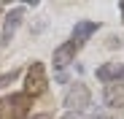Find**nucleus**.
<instances>
[{"label":"nucleus","instance_id":"obj_1","mask_svg":"<svg viewBox=\"0 0 124 119\" xmlns=\"http://www.w3.org/2000/svg\"><path fill=\"white\" fill-rule=\"evenodd\" d=\"M32 97L24 92H11L0 97V119H30Z\"/></svg>","mask_w":124,"mask_h":119},{"label":"nucleus","instance_id":"obj_2","mask_svg":"<svg viewBox=\"0 0 124 119\" xmlns=\"http://www.w3.org/2000/svg\"><path fill=\"white\" fill-rule=\"evenodd\" d=\"M46 89H49L46 65L35 60V62L27 68V73H24V89H22V92H24L27 97H32V100H35V97H40V95H43Z\"/></svg>","mask_w":124,"mask_h":119},{"label":"nucleus","instance_id":"obj_3","mask_svg":"<svg viewBox=\"0 0 124 119\" xmlns=\"http://www.w3.org/2000/svg\"><path fill=\"white\" fill-rule=\"evenodd\" d=\"M62 106H65L68 111L73 114H81V111H86L92 106V92L84 81H76L68 92H65V100H62Z\"/></svg>","mask_w":124,"mask_h":119},{"label":"nucleus","instance_id":"obj_4","mask_svg":"<svg viewBox=\"0 0 124 119\" xmlns=\"http://www.w3.org/2000/svg\"><path fill=\"white\" fill-rule=\"evenodd\" d=\"M24 22V6H16L11 11L3 14V30H0V46H11L14 35L19 30V25Z\"/></svg>","mask_w":124,"mask_h":119},{"label":"nucleus","instance_id":"obj_5","mask_svg":"<svg viewBox=\"0 0 124 119\" xmlns=\"http://www.w3.org/2000/svg\"><path fill=\"white\" fill-rule=\"evenodd\" d=\"M81 51V46L76 43V41H65L62 46H57L54 49V54H51V62H54V68H68L70 62H76V54Z\"/></svg>","mask_w":124,"mask_h":119},{"label":"nucleus","instance_id":"obj_6","mask_svg":"<svg viewBox=\"0 0 124 119\" xmlns=\"http://www.w3.org/2000/svg\"><path fill=\"white\" fill-rule=\"evenodd\" d=\"M94 73L102 84H124V62H105Z\"/></svg>","mask_w":124,"mask_h":119},{"label":"nucleus","instance_id":"obj_7","mask_svg":"<svg viewBox=\"0 0 124 119\" xmlns=\"http://www.w3.org/2000/svg\"><path fill=\"white\" fill-rule=\"evenodd\" d=\"M100 30V22H92V19H81V22H76L73 33H70V41H76L78 46H84L89 38Z\"/></svg>","mask_w":124,"mask_h":119},{"label":"nucleus","instance_id":"obj_8","mask_svg":"<svg viewBox=\"0 0 124 119\" xmlns=\"http://www.w3.org/2000/svg\"><path fill=\"white\" fill-rule=\"evenodd\" d=\"M102 103L108 108H124V84H105Z\"/></svg>","mask_w":124,"mask_h":119},{"label":"nucleus","instance_id":"obj_9","mask_svg":"<svg viewBox=\"0 0 124 119\" xmlns=\"http://www.w3.org/2000/svg\"><path fill=\"white\" fill-rule=\"evenodd\" d=\"M16 76H19V70H11V73H3V76H0V89H3V87H8L11 81H16Z\"/></svg>","mask_w":124,"mask_h":119},{"label":"nucleus","instance_id":"obj_10","mask_svg":"<svg viewBox=\"0 0 124 119\" xmlns=\"http://www.w3.org/2000/svg\"><path fill=\"white\" fill-rule=\"evenodd\" d=\"M62 119H84V116H81V114H73V111H68V114L62 116Z\"/></svg>","mask_w":124,"mask_h":119},{"label":"nucleus","instance_id":"obj_11","mask_svg":"<svg viewBox=\"0 0 124 119\" xmlns=\"http://www.w3.org/2000/svg\"><path fill=\"white\" fill-rule=\"evenodd\" d=\"M32 119H54L51 114H38V116H32Z\"/></svg>","mask_w":124,"mask_h":119},{"label":"nucleus","instance_id":"obj_12","mask_svg":"<svg viewBox=\"0 0 124 119\" xmlns=\"http://www.w3.org/2000/svg\"><path fill=\"white\" fill-rule=\"evenodd\" d=\"M119 11H121V22H124V3H119Z\"/></svg>","mask_w":124,"mask_h":119},{"label":"nucleus","instance_id":"obj_13","mask_svg":"<svg viewBox=\"0 0 124 119\" xmlns=\"http://www.w3.org/2000/svg\"><path fill=\"white\" fill-rule=\"evenodd\" d=\"M92 119H108V116H102V114H97V116H92Z\"/></svg>","mask_w":124,"mask_h":119},{"label":"nucleus","instance_id":"obj_14","mask_svg":"<svg viewBox=\"0 0 124 119\" xmlns=\"http://www.w3.org/2000/svg\"><path fill=\"white\" fill-rule=\"evenodd\" d=\"M0 16H3V6H0Z\"/></svg>","mask_w":124,"mask_h":119}]
</instances>
